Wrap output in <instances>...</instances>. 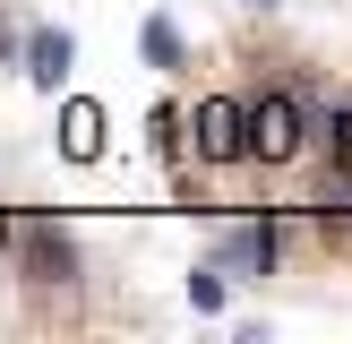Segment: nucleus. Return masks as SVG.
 I'll use <instances>...</instances> for the list:
<instances>
[{
  "instance_id": "1",
  "label": "nucleus",
  "mask_w": 352,
  "mask_h": 344,
  "mask_svg": "<svg viewBox=\"0 0 352 344\" xmlns=\"http://www.w3.org/2000/svg\"><path fill=\"white\" fill-rule=\"evenodd\" d=\"M9 250H17V267L34 275V284H78V241L60 233V224H9Z\"/></svg>"
},
{
  "instance_id": "2",
  "label": "nucleus",
  "mask_w": 352,
  "mask_h": 344,
  "mask_svg": "<svg viewBox=\"0 0 352 344\" xmlns=\"http://www.w3.org/2000/svg\"><path fill=\"white\" fill-rule=\"evenodd\" d=\"M189 138H198L206 164H232V155H250V103L206 95V103H198V120H189Z\"/></svg>"
},
{
  "instance_id": "3",
  "label": "nucleus",
  "mask_w": 352,
  "mask_h": 344,
  "mask_svg": "<svg viewBox=\"0 0 352 344\" xmlns=\"http://www.w3.org/2000/svg\"><path fill=\"white\" fill-rule=\"evenodd\" d=\"M250 155H258V164H284V155H301V103H292L284 86L250 103Z\"/></svg>"
},
{
  "instance_id": "4",
  "label": "nucleus",
  "mask_w": 352,
  "mask_h": 344,
  "mask_svg": "<svg viewBox=\"0 0 352 344\" xmlns=\"http://www.w3.org/2000/svg\"><path fill=\"white\" fill-rule=\"evenodd\" d=\"M215 267H223V275H267V267H275V224H241V233L223 241Z\"/></svg>"
},
{
  "instance_id": "5",
  "label": "nucleus",
  "mask_w": 352,
  "mask_h": 344,
  "mask_svg": "<svg viewBox=\"0 0 352 344\" xmlns=\"http://www.w3.org/2000/svg\"><path fill=\"white\" fill-rule=\"evenodd\" d=\"M69 61H78V43H69L60 26H34V34H26V78H34V86H60Z\"/></svg>"
},
{
  "instance_id": "6",
  "label": "nucleus",
  "mask_w": 352,
  "mask_h": 344,
  "mask_svg": "<svg viewBox=\"0 0 352 344\" xmlns=\"http://www.w3.org/2000/svg\"><path fill=\"white\" fill-rule=\"evenodd\" d=\"M60 155H78V164L103 155V112H95L86 95H69V112H60Z\"/></svg>"
},
{
  "instance_id": "7",
  "label": "nucleus",
  "mask_w": 352,
  "mask_h": 344,
  "mask_svg": "<svg viewBox=\"0 0 352 344\" xmlns=\"http://www.w3.org/2000/svg\"><path fill=\"white\" fill-rule=\"evenodd\" d=\"M146 61L155 69H181V34H172L164 17H146Z\"/></svg>"
},
{
  "instance_id": "8",
  "label": "nucleus",
  "mask_w": 352,
  "mask_h": 344,
  "mask_svg": "<svg viewBox=\"0 0 352 344\" xmlns=\"http://www.w3.org/2000/svg\"><path fill=\"white\" fill-rule=\"evenodd\" d=\"M189 310H223V267H198V275H189Z\"/></svg>"
},
{
  "instance_id": "9",
  "label": "nucleus",
  "mask_w": 352,
  "mask_h": 344,
  "mask_svg": "<svg viewBox=\"0 0 352 344\" xmlns=\"http://www.w3.org/2000/svg\"><path fill=\"white\" fill-rule=\"evenodd\" d=\"M327 215H352V164L327 172Z\"/></svg>"
},
{
  "instance_id": "10",
  "label": "nucleus",
  "mask_w": 352,
  "mask_h": 344,
  "mask_svg": "<svg viewBox=\"0 0 352 344\" xmlns=\"http://www.w3.org/2000/svg\"><path fill=\"white\" fill-rule=\"evenodd\" d=\"M327 147H336V164H352V103H344L336 120H327Z\"/></svg>"
},
{
  "instance_id": "11",
  "label": "nucleus",
  "mask_w": 352,
  "mask_h": 344,
  "mask_svg": "<svg viewBox=\"0 0 352 344\" xmlns=\"http://www.w3.org/2000/svg\"><path fill=\"white\" fill-rule=\"evenodd\" d=\"M258 9H275V0H258Z\"/></svg>"
}]
</instances>
